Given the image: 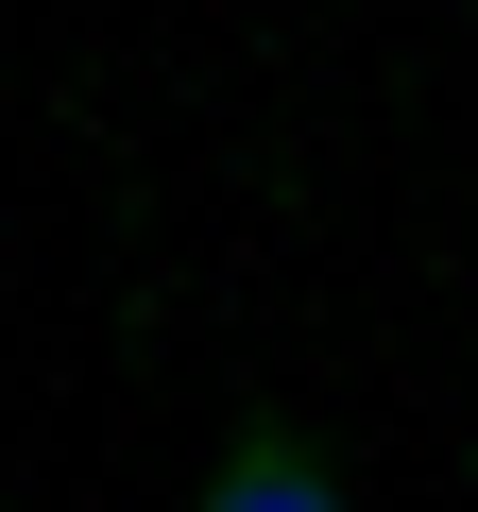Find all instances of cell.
Masks as SVG:
<instances>
[{
  "mask_svg": "<svg viewBox=\"0 0 478 512\" xmlns=\"http://www.w3.org/2000/svg\"><path fill=\"white\" fill-rule=\"evenodd\" d=\"M188 512H359V478H342V444H325L291 393H257V410H222Z\"/></svg>",
  "mask_w": 478,
  "mask_h": 512,
  "instance_id": "1",
  "label": "cell"
}]
</instances>
